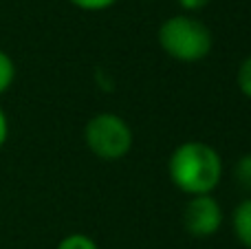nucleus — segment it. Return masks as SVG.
Wrapping results in <instances>:
<instances>
[{
  "label": "nucleus",
  "mask_w": 251,
  "mask_h": 249,
  "mask_svg": "<svg viewBox=\"0 0 251 249\" xmlns=\"http://www.w3.org/2000/svg\"><path fill=\"white\" fill-rule=\"evenodd\" d=\"M168 172L181 192L192 197L209 194L223 174L221 154L203 141H185L172 152Z\"/></svg>",
  "instance_id": "nucleus-1"
},
{
  "label": "nucleus",
  "mask_w": 251,
  "mask_h": 249,
  "mask_svg": "<svg viewBox=\"0 0 251 249\" xmlns=\"http://www.w3.org/2000/svg\"><path fill=\"white\" fill-rule=\"evenodd\" d=\"M159 44L178 62H199L212 51V33L203 22L187 16H174L161 25Z\"/></svg>",
  "instance_id": "nucleus-2"
},
{
  "label": "nucleus",
  "mask_w": 251,
  "mask_h": 249,
  "mask_svg": "<svg viewBox=\"0 0 251 249\" xmlns=\"http://www.w3.org/2000/svg\"><path fill=\"white\" fill-rule=\"evenodd\" d=\"M86 144L93 154L104 161H117L132 148V130L113 113L95 115L86 124Z\"/></svg>",
  "instance_id": "nucleus-3"
},
{
  "label": "nucleus",
  "mask_w": 251,
  "mask_h": 249,
  "mask_svg": "<svg viewBox=\"0 0 251 249\" xmlns=\"http://www.w3.org/2000/svg\"><path fill=\"white\" fill-rule=\"evenodd\" d=\"M221 223H223L221 205L209 194L192 197L187 201L185 210H183V225L196 238H207L212 234H216Z\"/></svg>",
  "instance_id": "nucleus-4"
},
{
  "label": "nucleus",
  "mask_w": 251,
  "mask_h": 249,
  "mask_svg": "<svg viewBox=\"0 0 251 249\" xmlns=\"http://www.w3.org/2000/svg\"><path fill=\"white\" fill-rule=\"evenodd\" d=\"M234 234L247 249H251V199H245L234 210Z\"/></svg>",
  "instance_id": "nucleus-5"
},
{
  "label": "nucleus",
  "mask_w": 251,
  "mask_h": 249,
  "mask_svg": "<svg viewBox=\"0 0 251 249\" xmlns=\"http://www.w3.org/2000/svg\"><path fill=\"white\" fill-rule=\"evenodd\" d=\"M13 79H16V64L9 57V53L0 49V95H4L11 88Z\"/></svg>",
  "instance_id": "nucleus-6"
},
{
  "label": "nucleus",
  "mask_w": 251,
  "mask_h": 249,
  "mask_svg": "<svg viewBox=\"0 0 251 249\" xmlns=\"http://www.w3.org/2000/svg\"><path fill=\"white\" fill-rule=\"evenodd\" d=\"M234 176L240 188L251 192V152L238 159V163H236V168H234Z\"/></svg>",
  "instance_id": "nucleus-7"
},
{
  "label": "nucleus",
  "mask_w": 251,
  "mask_h": 249,
  "mask_svg": "<svg viewBox=\"0 0 251 249\" xmlns=\"http://www.w3.org/2000/svg\"><path fill=\"white\" fill-rule=\"evenodd\" d=\"M57 249H97V243L84 234H71V236L62 238Z\"/></svg>",
  "instance_id": "nucleus-8"
},
{
  "label": "nucleus",
  "mask_w": 251,
  "mask_h": 249,
  "mask_svg": "<svg viewBox=\"0 0 251 249\" xmlns=\"http://www.w3.org/2000/svg\"><path fill=\"white\" fill-rule=\"evenodd\" d=\"M238 88L243 91V95H247L251 100V55L240 64L238 71Z\"/></svg>",
  "instance_id": "nucleus-9"
},
{
  "label": "nucleus",
  "mask_w": 251,
  "mask_h": 249,
  "mask_svg": "<svg viewBox=\"0 0 251 249\" xmlns=\"http://www.w3.org/2000/svg\"><path fill=\"white\" fill-rule=\"evenodd\" d=\"M69 2L84 11H101V9H108L110 4H115L117 0H69Z\"/></svg>",
  "instance_id": "nucleus-10"
},
{
  "label": "nucleus",
  "mask_w": 251,
  "mask_h": 249,
  "mask_svg": "<svg viewBox=\"0 0 251 249\" xmlns=\"http://www.w3.org/2000/svg\"><path fill=\"white\" fill-rule=\"evenodd\" d=\"M7 137H9V122H7L4 110L0 108V150H2V146L7 144Z\"/></svg>",
  "instance_id": "nucleus-11"
},
{
  "label": "nucleus",
  "mask_w": 251,
  "mask_h": 249,
  "mask_svg": "<svg viewBox=\"0 0 251 249\" xmlns=\"http://www.w3.org/2000/svg\"><path fill=\"white\" fill-rule=\"evenodd\" d=\"M178 4L183 9H187V11H199V9L207 7L209 0H178Z\"/></svg>",
  "instance_id": "nucleus-12"
}]
</instances>
